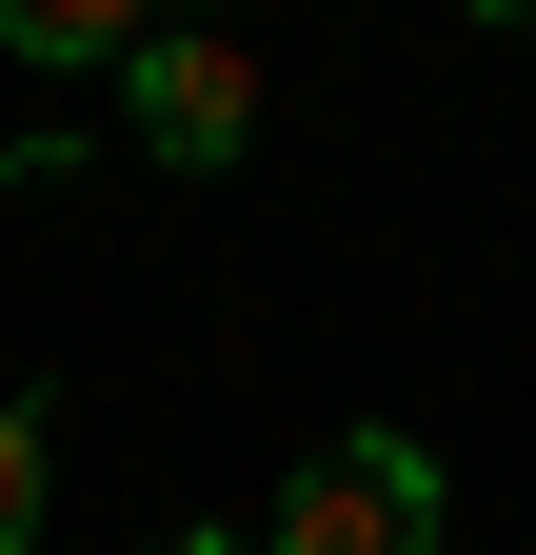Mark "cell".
<instances>
[{
	"label": "cell",
	"instance_id": "6da1fadb",
	"mask_svg": "<svg viewBox=\"0 0 536 555\" xmlns=\"http://www.w3.org/2000/svg\"><path fill=\"white\" fill-rule=\"evenodd\" d=\"M437 456L397 437V416H358V437H318L298 476H279V516H258V555H437Z\"/></svg>",
	"mask_w": 536,
	"mask_h": 555
},
{
	"label": "cell",
	"instance_id": "7a4b0ae2",
	"mask_svg": "<svg viewBox=\"0 0 536 555\" xmlns=\"http://www.w3.org/2000/svg\"><path fill=\"white\" fill-rule=\"evenodd\" d=\"M119 100H140V159L219 179L239 139H258V60H239V40H140V60H119Z\"/></svg>",
	"mask_w": 536,
	"mask_h": 555
},
{
	"label": "cell",
	"instance_id": "3957f363",
	"mask_svg": "<svg viewBox=\"0 0 536 555\" xmlns=\"http://www.w3.org/2000/svg\"><path fill=\"white\" fill-rule=\"evenodd\" d=\"M0 40H21V60H60V80H80V60H140L159 21H119V0H0Z\"/></svg>",
	"mask_w": 536,
	"mask_h": 555
},
{
	"label": "cell",
	"instance_id": "277c9868",
	"mask_svg": "<svg viewBox=\"0 0 536 555\" xmlns=\"http://www.w3.org/2000/svg\"><path fill=\"white\" fill-rule=\"evenodd\" d=\"M0 555H40V397H0Z\"/></svg>",
	"mask_w": 536,
	"mask_h": 555
},
{
	"label": "cell",
	"instance_id": "5b68a950",
	"mask_svg": "<svg viewBox=\"0 0 536 555\" xmlns=\"http://www.w3.org/2000/svg\"><path fill=\"white\" fill-rule=\"evenodd\" d=\"M140 555H239V535H219V516H179V535H140Z\"/></svg>",
	"mask_w": 536,
	"mask_h": 555
},
{
	"label": "cell",
	"instance_id": "8992f818",
	"mask_svg": "<svg viewBox=\"0 0 536 555\" xmlns=\"http://www.w3.org/2000/svg\"><path fill=\"white\" fill-rule=\"evenodd\" d=\"M40 159H60V139H0V198H21V179H40Z\"/></svg>",
	"mask_w": 536,
	"mask_h": 555
}]
</instances>
